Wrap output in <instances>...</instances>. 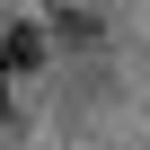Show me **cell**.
I'll list each match as a JSON object with an SVG mask.
<instances>
[{
	"label": "cell",
	"mask_w": 150,
	"mask_h": 150,
	"mask_svg": "<svg viewBox=\"0 0 150 150\" xmlns=\"http://www.w3.org/2000/svg\"><path fill=\"white\" fill-rule=\"evenodd\" d=\"M0 62H9V71H35V62H44V27H27V18H18L9 35H0Z\"/></svg>",
	"instance_id": "cell-1"
},
{
	"label": "cell",
	"mask_w": 150,
	"mask_h": 150,
	"mask_svg": "<svg viewBox=\"0 0 150 150\" xmlns=\"http://www.w3.org/2000/svg\"><path fill=\"white\" fill-rule=\"evenodd\" d=\"M44 27H62L71 44H97V35H106V18H97V9H53Z\"/></svg>",
	"instance_id": "cell-2"
}]
</instances>
